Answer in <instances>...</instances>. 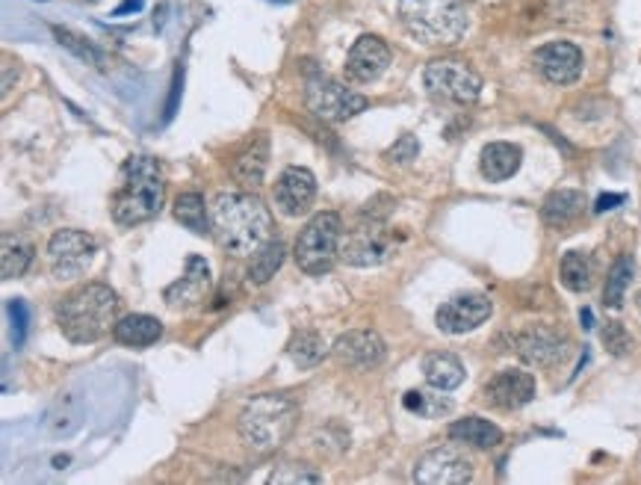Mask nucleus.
I'll return each mask as SVG.
<instances>
[{
  "label": "nucleus",
  "instance_id": "nucleus-1",
  "mask_svg": "<svg viewBox=\"0 0 641 485\" xmlns=\"http://www.w3.org/2000/svg\"><path fill=\"white\" fill-rule=\"evenodd\" d=\"M273 228L269 207L252 193H219L210 207V231L216 243L234 258H252L257 248L273 240Z\"/></svg>",
  "mask_w": 641,
  "mask_h": 485
},
{
  "label": "nucleus",
  "instance_id": "nucleus-2",
  "mask_svg": "<svg viewBox=\"0 0 641 485\" xmlns=\"http://www.w3.org/2000/svg\"><path fill=\"white\" fill-rule=\"evenodd\" d=\"M166 181L160 163L148 155H133L124 160L119 190L112 196V219L119 226H143L164 210Z\"/></svg>",
  "mask_w": 641,
  "mask_h": 485
},
{
  "label": "nucleus",
  "instance_id": "nucleus-3",
  "mask_svg": "<svg viewBox=\"0 0 641 485\" xmlns=\"http://www.w3.org/2000/svg\"><path fill=\"white\" fill-rule=\"evenodd\" d=\"M119 296L107 284H83L57 305V326L72 343H95L116 326Z\"/></svg>",
  "mask_w": 641,
  "mask_h": 485
},
{
  "label": "nucleus",
  "instance_id": "nucleus-4",
  "mask_svg": "<svg viewBox=\"0 0 641 485\" xmlns=\"http://www.w3.org/2000/svg\"><path fill=\"white\" fill-rule=\"evenodd\" d=\"M299 421V405L285 393H261L252 397L237 417V433L249 450L273 453L293 435Z\"/></svg>",
  "mask_w": 641,
  "mask_h": 485
},
{
  "label": "nucleus",
  "instance_id": "nucleus-5",
  "mask_svg": "<svg viewBox=\"0 0 641 485\" xmlns=\"http://www.w3.org/2000/svg\"><path fill=\"white\" fill-rule=\"evenodd\" d=\"M399 21L423 45L447 48L468 31V12L458 0H399Z\"/></svg>",
  "mask_w": 641,
  "mask_h": 485
},
{
  "label": "nucleus",
  "instance_id": "nucleus-6",
  "mask_svg": "<svg viewBox=\"0 0 641 485\" xmlns=\"http://www.w3.org/2000/svg\"><path fill=\"white\" fill-rule=\"evenodd\" d=\"M340 243H343V219H340V214L319 210L299 231L293 258L299 269L307 272V276H326V272H331L337 258H340Z\"/></svg>",
  "mask_w": 641,
  "mask_h": 485
},
{
  "label": "nucleus",
  "instance_id": "nucleus-7",
  "mask_svg": "<svg viewBox=\"0 0 641 485\" xmlns=\"http://www.w3.org/2000/svg\"><path fill=\"white\" fill-rule=\"evenodd\" d=\"M399 238L387 228L382 217H370V210L364 219L358 222L349 234H343L340 243V258L347 260L349 267H378L397 255Z\"/></svg>",
  "mask_w": 641,
  "mask_h": 485
},
{
  "label": "nucleus",
  "instance_id": "nucleus-8",
  "mask_svg": "<svg viewBox=\"0 0 641 485\" xmlns=\"http://www.w3.org/2000/svg\"><path fill=\"white\" fill-rule=\"evenodd\" d=\"M307 110L323 122H349L366 110V98L355 89H347L343 83L331 81L326 74H311L305 83Z\"/></svg>",
  "mask_w": 641,
  "mask_h": 485
},
{
  "label": "nucleus",
  "instance_id": "nucleus-9",
  "mask_svg": "<svg viewBox=\"0 0 641 485\" xmlns=\"http://www.w3.org/2000/svg\"><path fill=\"white\" fill-rule=\"evenodd\" d=\"M423 83L435 98L452 104H476L482 95V77L464 60H432L423 72Z\"/></svg>",
  "mask_w": 641,
  "mask_h": 485
},
{
  "label": "nucleus",
  "instance_id": "nucleus-10",
  "mask_svg": "<svg viewBox=\"0 0 641 485\" xmlns=\"http://www.w3.org/2000/svg\"><path fill=\"white\" fill-rule=\"evenodd\" d=\"M95 252H98L95 238H89L86 231H77V228H62L48 240V258H51L53 276L60 281L83 276L89 269Z\"/></svg>",
  "mask_w": 641,
  "mask_h": 485
},
{
  "label": "nucleus",
  "instance_id": "nucleus-11",
  "mask_svg": "<svg viewBox=\"0 0 641 485\" xmlns=\"http://www.w3.org/2000/svg\"><path fill=\"white\" fill-rule=\"evenodd\" d=\"M414 480L423 485H464L473 480V462L458 447H435L418 462Z\"/></svg>",
  "mask_w": 641,
  "mask_h": 485
},
{
  "label": "nucleus",
  "instance_id": "nucleus-12",
  "mask_svg": "<svg viewBox=\"0 0 641 485\" xmlns=\"http://www.w3.org/2000/svg\"><path fill=\"white\" fill-rule=\"evenodd\" d=\"M491 300L485 293H458L449 302H444L435 314V323L444 335H468V331L479 329L482 323L488 320Z\"/></svg>",
  "mask_w": 641,
  "mask_h": 485
},
{
  "label": "nucleus",
  "instance_id": "nucleus-13",
  "mask_svg": "<svg viewBox=\"0 0 641 485\" xmlns=\"http://www.w3.org/2000/svg\"><path fill=\"white\" fill-rule=\"evenodd\" d=\"M532 65L544 81L568 86V83L580 81L585 60H582V51L573 41H547L532 53Z\"/></svg>",
  "mask_w": 641,
  "mask_h": 485
},
{
  "label": "nucleus",
  "instance_id": "nucleus-14",
  "mask_svg": "<svg viewBox=\"0 0 641 485\" xmlns=\"http://www.w3.org/2000/svg\"><path fill=\"white\" fill-rule=\"evenodd\" d=\"M331 355L337 359V364H343L349 371H373V367L385 362L387 347L376 331L355 329L337 338L335 347H331Z\"/></svg>",
  "mask_w": 641,
  "mask_h": 485
},
{
  "label": "nucleus",
  "instance_id": "nucleus-15",
  "mask_svg": "<svg viewBox=\"0 0 641 485\" xmlns=\"http://www.w3.org/2000/svg\"><path fill=\"white\" fill-rule=\"evenodd\" d=\"M515 352L527 364L535 367H553L565 359L568 352V338L553 326H530L515 335Z\"/></svg>",
  "mask_w": 641,
  "mask_h": 485
},
{
  "label": "nucleus",
  "instance_id": "nucleus-16",
  "mask_svg": "<svg viewBox=\"0 0 641 485\" xmlns=\"http://www.w3.org/2000/svg\"><path fill=\"white\" fill-rule=\"evenodd\" d=\"M316 178L305 166H287L275 181V207L285 217H302L314 205Z\"/></svg>",
  "mask_w": 641,
  "mask_h": 485
},
{
  "label": "nucleus",
  "instance_id": "nucleus-17",
  "mask_svg": "<svg viewBox=\"0 0 641 485\" xmlns=\"http://www.w3.org/2000/svg\"><path fill=\"white\" fill-rule=\"evenodd\" d=\"M485 403L499 409V412H518L535 397V376L527 371H499L488 385H485Z\"/></svg>",
  "mask_w": 641,
  "mask_h": 485
},
{
  "label": "nucleus",
  "instance_id": "nucleus-18",
  "mask_svg": "<svg viewBox=\"0 0 641 485\" xmlns=\"http://www.w3.org/2000/svg\"><path fill=\"white\" fill-rule=\"evenodd\" d=\"M390 65V48L378 36H358V41L349 48L347 57V81L349 83H373L387 72Z\"/></svg>",
  "mask_w": 641,
  "mask_h": 485
},
{
  "label": "nucleus",
  "instance_id": "nucleus-19",
  "mask_svg": "<svg viewBox=\"0 0 641 485\" xmlns=\"http://www.w3.org/2000/svg\"><path fill=\"white\" fill-rule=\"evenodd\" d=\"M210 288H214V279H210L207 260L202 255H190L186 258V272L164 290V300L169 308H195V305H202L207 300Z\"/></svg>",
  "mask_w": 641,
  "mask_h": 485
},
{
  "label": "nucleus",
  "instance_id": "nucleus-20",
  "mask_svg": "<svg viewBox=\"0 0 641 485\" xmlns=\"http://www.w3.org/2000/svg\"><path fill=\"white\" fill-rule=\"evenodd\" d=\"M266 166H269V140L264 134H257L255 140H249L245 148L237 151V157L231 160V175L245 186H261Z\"/></svg>",
  "mask_w": 641,
  "mask_h": 485
},
{
  "label": "nucleus",
  "instance_id": "nucleus-21",
  "mask_svg": "<svg viewBox=\"0 0 641 485\" xmlns=\"http://www.w3.org/2000/svg\"><path fill=\"white\" fill-rule=\"evenodd\" d=\"M585 207H589V198L582 196L580 190H553L541 205V219L549 228H570L573 222H580Z\"/></svg>",
  "mask_w": 641,
  "mask_h": 485
},
{
  "label": "nucleus",
  "instance_id": "nucleus-22",
  "mask_svg": "<svg viewBox=\"0 0 641 485\" xmlns=\"http://www.w3.org/2000/svg\"><path fill=\"white\" fill-rule=\"evenodd\" d=\"M520 163H523V151L515 143H488L482 148V157H479L482 175L494 181V184L518 175Z\"/></svg>",
  "mask_w": 641,
  "mask_h": 485
},
{
  "label": "nucleus",
  "instance_id": "nucleus-23",
  "mask_svg": "<svg viewBox=\"0 0 641 485\" xmlns=\"http://www.w3.org/2000/svg\"><path fill=\"white\" fill-rule=\"evenodd\" d=\"M112 338L124 347L143 350V347H152L164 338V323L157 317H148V314H128L122 320H116Z\"/></svg>",
  "mask_w": 641,
  "mask_h": 485
},
{
  "label": "nucleus",
  "instance_id": "nucleus-24",
  "mask_svg": "<svg viewBox=\"0 0 641 485\" xmlns=\"http://www.w3.org/2000/svg\"><path fill=\"white\" fill-rule=\"evenodd\" d=\"M423 376L435 391H456L464 383V364L452 352H428L423 359Z\"/></svg>",
  "mask_w": 641,
  "mask_h": 485
},
{
  "label": "nucleus",
  "instance_id": "nucleus-25",
  "mask_svg": "<svg viewBox=\"0 0 641 485\" xmlns=\"http://www.w3.org/2000/svg\"><path fill=\"white\" fill-rule=\"evenodd\" d=\"M449 438L458 445L476 447V450H494L497 445H503V429L485 417H464V421H456L449 426Z\"/></svg>",
  "mask_w": 641,
  "mask_h": 485
},
{
  "label": "nucleus",
  "instance_id": "nucleus-26",
  "mask_svg": "<svg viewBox=\"0 0 641 485\" xmlns=\"http://www.w3.org/2000/svg\"><path fill=\"white\" fill-rule=\"evenodd\" d=\"M33 264V246L31 240H24L21 234L7 231L0 240V276L10 279H21L27 267Z\"/></svg>",
  "mask_w": 641,
  "mask_h": 485
},
{
  "label": "nucleus",
  "instance_id": "nucleus-27",
  "mask_svg": "<svg viewBox=\"0 0 641 485\" xmlns=\"http://www.w3.org/2000/svg\"><path fill=\"white\" fill-rule=\"evenodd\" d=\"M287 352H290L295 367H316L331 350H328L326 338L319 331H295Z\"/></svg>",
  "mask_w": 641,
  "mask_h": 485
},
{
  "label": "nucleus",
  "instance_id": "nucleus-28",
  "mask_svg": "<svg viewBox=\"0 0 641 485\" xmlns=\"http://www.w3.org/2000/svg\"><path fill=\"white\" fill-rule=\"evenodd\" d=\"M561 284L573 293H585L594 284V260L585 252H568L561 258Z\"/></svg>",
  "mask_w": 641,
  "mask_h": 485
},
{
  "label": "nucleus",
  "instance_id": "nucleus-29",
  "mask_svg": "<svg viewBox=\"0 0 641 485\" xmlns=\"http://www.w3.org/2000/svg\"><path fill=\"white\" fill-rule=\"evenodd\" d=\"M174 219L186 231H193V234H207L210 231V217H207V205H204L202 193H181L178 202H174Z\"/></svg>",
  "mask_w": 641,
  "mask_h": 485
},
{
  "label": "nucleus",
  "instance_id": "nucleus-30",
  "mask_svg": "<svg viewBox=\"0 0 641 485\" xmlns=\"http://www.w3.org/2000/svg\"><path fill=\"white\" fill-rule=\"evenodd\" d=\"M287 248L281 240H269L264 248H257L255 255H252V264H249V281H255V284H266V281L273 279L275 272L281 269L285 264Z\"/></svg>",
  "mask_w": 641,
  "mask_h": 485
},
{
  "label": "nucleus",
  "instance_id": "nucleus-31",
  "mask_svg": "<svg viewBox=\"0 0 641 485\" xmlns=\"http://www.w3.org/2000/svg\"><path fill=\"white\" fill-rule=\"evenodd\" d=\"M630 279H632V258L630 255H621V258L612 264L609 279H606V290H603V302H606L609 308H621L624 293H627V288H630Z\"/></svg>",
  "mask_w": 641,
  "mask_h": 485
},
{
  "label": "nucleus",
  "instance_id": "nucleus-32",
  "mask_svg": "<svg viewBox=\"0 0 641 485\" xmlns=\"http://www.w3.org/2000/svg\"><path fill=\"white\" fill-rule=\"evenodd\" d=\"M402 405L411 414H420V417H444V414L452 412V403H449L447 397H440V391H408L402 397Z\"/></svg>",
  "mask_w": 641,
  "mask_h": 485
},
{
  "label": "nucleus",
  "instance_id": "nucleus-33",
  "mask_svg": "<svg viewBox=\"0 0 641 485\" xmlns=\"http://www.w3.org/2000/svg\"><path fill=\"white\" fill-rule=\"evenodd\" d=\"M269 483L273 485H299V483L319 485L323 483V474H316L314 468H307V465H281V468H275L273 476H269Z\"/></svg>",
  "mask_w": 641,
  "mask_h": 485
},
{
  "label": "nucleus",
  "instance_id": "nucleus-34",
  "mask_svg": "<svg viewBox=\"0 0 641 485\" xmlns=\"http://www.w3.org/2000/svg\"><path fill=\"white\" fill-rule=\"evenodd\" d=\"M53 36L60 39L62 48H69V51H74L81 60H92V62H101V57H98V51L92 48V45H86V39H81V36H74L72 31H60V27H53Z\"/></svg>",
  "mask_w": 641,
  "mask_h": 485
},
{
  "label": "nucleus",
  "instance_id": "nucleus-35",
  "mask_svg": "<svg viewBox=\"0 0 641 485\" xmlns=\"http://www.w3.org/2000/svg\"><path fill=\"white\" fill-rule=\"evenodd\" d=\"M10 320H12V343L21 347L27 338V326H31V311L21 300H10Z\"/></svg>",
  "mask_w": 641,
  "mask_h": 485
},
{
  "label": "nucleus",
  "instance_id": "nucleus-36",
  "mask_svg": "<svg viewBox=\"0 0 641 485\" xmlns=\"http://www.w3.org/2000/svg\"><path fill=\"white\" fill-rule=\"evenodd\" d=\"M603 343H606V350L612 355H624V352L630 350V335H627L621 323H606L603 326Z\"/></svg>",
  "mask_w": 641,
  "mask_h": 485
},
{
  "label": "nucleus",
  "instance_id": "nucleus-37",
  "mask_svg": "<svg viewBox=\"0 0 641 485\" xmlns=\"http://www.w3.org/2000/svg\"><path fill=\"white\" fill-rule=\"evenodd\" d=\"M418 151H420V145L414 136H399V143L387 151V157H390V160H397V163H411V160L418 157Z\"/></svg>",
  "mask_w": 641,
  "mask_h": 485
},
{
  "label": "nucleus",
  "instance_id": "nucleus-38",
  "mask_svg": "<svg viewBox=\"0 0 641 485\" xmlns=\"http://www.w3.org/2000/svg\"><path fill=\"white\" fill-rule=\"evenodd\" d=\"M624 202V196H603V198H597V207H594V210H612V205H621Z\"/></svg>",
  "mask_w": 641,
  "mask_h": 485
},
{
  "label": "nucleus",
  "instance_id": "nucleus-39",
  "mask_svg": "<svg viewBox=\"0 0 641 485\" xmlns=\"http://www.w3.org/2000/svg\"><path fill=\"white\" fill-rule=\"evenodd\" d=\"M136 10H143V0H124V7H119L116 15H122V12H136Z\"/></svg>",
  "mask_w": 641,
  "mask_h": 485
},
{
  "label": "nucleus",
  "instance_id": "nucleus-40",
  "mask_svg": "<svg viewBox=\"0 0 641 485\" xmlns=\"http://www.w3.org/2000/svg\"><path fill=\"white\" fill-rule=\"evenodd\" d=\"M636 305H639V311H641V293H639V296H636Z\"/></svg>",
  "mask_w": 641,
  "mask_h": 485
},
{
  "label": "nucleus",
  "instance_id": "nucleus-41",
  "mask_svg": "<svg viewBox=\"0 0 641 485\" xmlns=\"http://www.w3.org/2000/svg\"><path fill=\"white\" fill-rule=\"evenodd\" d=\"M92 3H95V0H92Z\"/></svg>",
  "mask_w": 641,
  "mask_h": 485
}]
</instances>
